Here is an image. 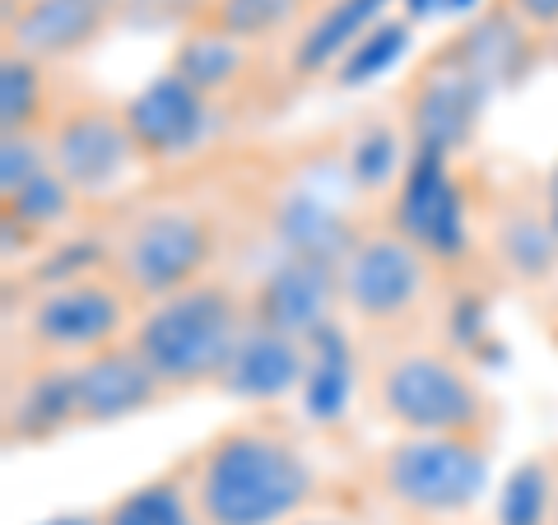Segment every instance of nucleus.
Here are the masks:
<instances>
[{"label": "nucleus", "instance_id": "nucleus-20", "mask_svg": "<svg viewBox=\"0 0 558 525\" xmlns=\"http://www.w3.org/2000/svg\"><path fill=\"white\" fill-rule=\"evenodd\" d=\"M247 70V42L223 33L219 24H205L196 33H186L178 57H172V75H182L191 89H201L205 98H215L223 89H233Z\"/></svg>", "mask_w": 558, "mask_h": 525}, {"label": "nucleus", "instance_id": "nucleus-22", "mask_svg": "<svg viewBox=\"0 0 558 525\" xmlns=\"http://www.w3.org/2000/svg\"><path fill=\"white\" fill-rule=\"evenodd\" d=\"M38 65L43 61L20 57V51H10L0 61V131L5 135H33V126H38L43 102H47Z\"/></svg>", "mask_w": 558, "mask_h": 525}, {"label": "nucleus", "instance_id": "nucleus-32", "mask_svg": "<svg viewBox=\"0 0 558 525\" xmlns=\"http://www.w3.org/2000/svg\"><path fill=\"white\" fill-rule=\"evenodd\" d=\"M400 5H405V20L418 24V20H428V14L447 10V0H400Z\"/></svg>", "mask_w": 558, "mask_h": 525}, {"label": "nucleus", "instance_id": "nucleus-17", "mask_svg": "<svg viewBox=\"0 0 558 525\" xmlns=\"http://www.w3.org/2000/svg\"><path fill=\"white\" fill-rule=\"evenodd\" d=\"M275 237L284 242V256H307V260H330L340 266L354 247V233L336 205L326 196H312V191H289L284 200L275 205Z\"/></svg>", "mask_w": 558, "mask_h": 525}, {"label": "nucleus", "instance_id": "nucleus-24", "mask_svg": "<svg viewBox=\"0 0 558 525\" xmlns=\"http://www.w3.org/2000/svg\"><path fill=\"white\" fill-rule=\"evenodd\" d=\"M70 209H75V191H70V182L57 168H47L20 191V196L5 200V219H14L24 233H47V229H57V223L70 219Z\"/></svg>", "mask_w": 558, "mask_h": 525}, {"label": "nucleus", "instance_id": "nucleus-28", "mask_svg": "<svg viewBox=\"0 0 558 525\" xmlns=\"http://www.w3.org/2000/svg\"><path fill=\"white\" fill-rule=\"evenodd\" d=\"M400 168V135L391 126H363L349 145V178L363 191H381Z\"/></svg>", "mask_w": 558, "mask_h": 525}, {"label": "nucleus", "instance_id": "nucleus-36", "mask_svg": "<svg viewBox=\"0 0 558 525\" xmlns=\"http://www.w3.org/2000/svg\"><path fill=\"white\" fill-rule=\"evenodd\" d=\"M549 205H558V172H554V182H549Z\"/></svg>", "mask_w": 558, "mask_h": 525}, {"label": "nucleus", "instance_id": "nucleus-21", "mask_svg": "<svg viewBox=\"0 0 558 525\" xmlns=\"http://www.w3.org/2000/svg\"><path fill=\"white\" fill-rule=\"evenodd\" d=\"M102 525H201V516L191 502V488H182L178 479H149L121 493L102 512Z\"/></svg>", "mask_w": 558, "mask_h": 525}, {"label": "nucleus", "instance_id": "nucleus-18", "mask_svg": "<svg viewBox=\"0 0 558 525\" xmlns=\"http://www.w3.org/2000/svg\"><path fill=\"white\" fill-rule=\"evenodd\" d=\"M387 5L391 0H330L322 14H312L293 42V75H317L326 65H340L363 33L387 20L381 14Z\"/></svg>", "mask_w": 558, "mask_h": 525}, {"label": "nucleus", "instance_id": "nucleus-37", "mask_svg": "<svg viewBox=\"0 0 558 525\" xmlns=\"http://www.w3.org/2000/svg\"><path fill=\"white\" fill-rule=\"evenodd\" d=\"M549 223H554V233H558V205H549Z\"/></svg>", "mask_w": 558, "mask_h": 525}, {"label": "nucleus", "instance_id": "nucleus-30", "mask_svg": "<svg viewBox=\"0 0 558 525\" xmlns=\"http://www.w3.org/2000/svg\"><path fill=\"white\" fill-rule=\"evenodd\" d=\"M98 260H102L98 242H61L57 252H47V260L33 270V279L43 289H61V284H75V279H89Z\"/></svg>", "mask_w": 558, "mask_h": 525}, {"label": "nucleus", "instance_id": "nucleus-13", "mask_svg": "<svg viewBox=\"0 0 558 525\" xmlns=\"http://www.w3.org/2000/svg\"><path fill=\"white\" fill-rule=\"evenodd\" d=\"M168 387L154 377V367L135 354V344H108L98 354L75 363V400L80 424H117L159 405Z\"/></svg>", "mask_w": 558, "mask_h": 525}, {"label": "nucleus", "instance_id": "nucleus-2", "mask_svg": "<svg viewBox=\"0 0 558 525\" xmlns=\"http://www.w3.org/2000/svg\"><path fill=\"white\" fill-rule=\"evenodd\" d=\"M252 317H242L238 297L223 284H191L159 297L135 321L131 344L154 367L163 387H205L219 381Z\"/></svg>", "mask_w": 558, "mask_h": 525}, {"label": "nucleus", "instance_id": "nucleus-12", "mask_svg": "<svg viewBox=\"0 0 558 525\" xmlns=\"http://www.w3.org/2000/svg\"><path fill=\"white\" fill-rule=\"evenodd\" d=\"M340 303V266L307 256H284L266 270L252 297V317L284 335L312 340L330 326V312Z\"/></svg>", "mask_w": 558, "mask_h": 525}, {"label": "nucleus", "instance_id": "nucleus-29", "mask_svg": "<svg viewBox=\"0 0 558 525\" xmlns=\"http://www.w3.org/2000/svg\"><path fill=\"white\" fill-rule=\"evenodd\" d=\"M47 168H51V154H43V145L33 135H5L0 139V200L20 196Z\"/></svg>", "mask_w": 558, "mask_h": 525}, {"label": "nucleus", "instance_id": "nucleus-1", "mask_svg": "<svg viewBox=\"0 0 558 525\" xmlns=\"http://www.w3.org/2000/svg\"><path fill=\"white\" fill-rule=\"evenodd\" d=\"M186 488L201 525H289L317 493V475L289 437L229 428L205 447Z\"/></svg>", "mask_w": 558, "mask_h": 525}, {"label": "nucleus", "instance_id": "nucleus-19", "mask_svg": "<svg viewBox=\"0 0 558 525\" xmlns=\"http://www.w3.org/2000/svg\"><path fill=\"white\" fill-rule=\"evenodd\" d=\"M354 395V354L340 326L330 321L326 330L307 340V377H303V405L317 424H336Z\"/></svg>", "mask_w": 558, "mask_h": 525}, {"label": "nucleus", "instance_id": "nucleus-31", "mask_svg": "<svg viewBox=\"0 0 558 525\" xmlns=\"http://www.w3.org/2000/svg\"><path fill=\"white\" fill-rule=\"evenodd\" d=\"M512 14L531 28H558V0H508Z\"/></svg>", "mask_w": 558, "mask_h": 525}, {"label": "nucleus", "instance_id": "nucleus-3", "mask_svg": "<svg viewBox=\"0 0 558 525\" xmlns=\"http://www.w3.org/2000/svg\"><path fill=\"white\" fill-rule=\"evenodd\" d=\"M488 451L475 437H405L381 456V488L414 516L470 512L488 488Z\"/></svg>", "mask_w": 558, "mask_h": 525}, {"label": "nucleus", "instance_id": "nucleus-26", "mask_svg": "<svg viewBox=\"0 0 558 525\" xmlns=\"http://www.w3.org/2000/svg\"><path fill=\"white\" fill-rule=\"evenodd\" d=\"M307 0H215L209 24H219L223 33L252 42V38H270L284 24H293L303 14Z\"/></svg>", "mask_w": 558, "mask_h": 525}, {"label": "nucleus", "instance_id": "nucleus-4", "mask_svg": "<svg viewBox=\"0 0 558 525\" xmlns=\"http://www.w3.org/2000/svg\"><path fill=\"white\" fill-rule=\"evenodd\" d=\"M377 400L410 437H475L484 428V391L461 363L442 354H405L381 373Z\"/></svg>", "mask_w": 558, "mask_h": 525}, {"label": "nucleus", "instance_id": "nucleus-27", "mask_svg": "<svg viewBox=\"0 0 558 525\" xmlns=\"http://www.w3.org/2000/svg\"><path fill=\"white\" fill-rule=\"evenodd\" d=\"M498 252L521 279H539V274H549L558 260V233H554V223L512 219L508 229L498 233Z\"/></svg>", "mask_w": 558, "mask_h": 525}, {"label": "nucleus", "instance_id": "nucleus-33", "mask_svg": "<svg viewBox=\"0 0 558 525\" xmlns=\"http://www.w3.org/2000/svg\"><path fill=\"white\" fill-rule=\"evenodd\" d=\"M38 525H102V512L89 516V512H65V516H51V521H38Z\"/></svg>", "mask_w": 558, "mask_h": 525}, {"label": "nucleus", "instance_id": "nucleus-5", "mask_svg": "<svg viewBox=\"0 0 558 525\" xmlns=\"http://www.w3.org/2000/svg\"><path fill=\"white\" fill-rule=\"evenodd\" d=\"M215 256V223L196 209H154L117 247V274L131 293L159 303L168 293L201 284V270Z\"/></svg>", "mask_w": 558, "mask_h": 525}, {"label": "nucleus", "instance_id": "nucleus-10", "mask_svg": "<svg viewBox=\"0 0 558 525\" xmlns=\"http://www.w3.org/2000/svg\"><path fill=\"white\" fill-rule=\"evenodd\" d=\"M121 326H126V293L98 274L43 289L28 312L33 340L51 354H98V349L117 344Z\"/></svg>", "mask_w": 558, "mask_h": 525}, {"label": "nucleus", "instance_id": "nucleus-11", "mask_svg": "<svg viewBox=\"0 0 558 525\" xmlns=\"http://www.w3.org/2000/svg\"><path fill=\"white\" fill-rule=\"evenodd\" d=\"M121 117H126V131L135 139L140 159H182V154H191L209 135L215 108L182 75L163 70L121 108Z\"/></svg>", "mask_w": 558, "mask_h": 525}, {"label": "nucleus", "instance_id": "nucleus-14", "mask_svg": "<svg viewBox=\"0 0 558 525\" xmlns=\"http://www.w3.org/2000/svg\"><path fill=\"white\" fill-rule=\"evenodd\" d=\"M303 377H307V340L284 335V330L252 317L238 349H233L229 367H223L219 387L233 400L260 405V400H279L289 391H303Z\"/></svg>", "mask_w": 558, "mask_h": 525}, {"label": "nucleus", "instance_id": "nucleus-6", "mask_svg": "<svg viewBox=\"0 0 558 525\" xmlns=\"http://www.w3.org/2000/svg\"><path fill=\"white\" fill-rule=\"evenodd\" d=\"M428 289V256L400 233L359 237L340 260V303L368 326L410 317Z\"/></svg>", "mask_w": 558, "mask_h": 525}, {"label": "nucleus", "instance_id": "nucleus-25", "mask_svg": "<svg viewBox=\"0 0 558 525\" xmlns=\"http://www.w3.org/2000/svg\"><path fill=\"white\" fill-rule=\"evenodd\" d=\"M554 502V479L545 461L517 465L498 498V525H545Z\"/></svg>", "mask_w": 558, "mask_h": 525}, {"label": "nucleus", "instance_id": "nucleus-16", "mask_svg": "<svg viewBox=\"0 0 558 525\" xmlns=\"http://www.w3.org/2000/svg\"><path fill=\"white\" fill-rule=\"evenodd\" d=\"M70 424H80L75 400V367H43L20 381L5 410V437L10 442H51Z\"/></svg>", "mask_w": 558, "mask_h": 525}, {"label": "nucleus", "instance_id": "nucleus-9", "mask_svg": "<svg viewBox=\"0 0 558 525\" xmlns=\"http://www.w3.org/2000/svg\"><path fill=\"white\" fill-rule=\"evenodd\" d=\"M51 168L70 182L75 196H108L140 159L135 139L126 131V117L108 108H80L65 112L47 135Z\"/></svg>", "mask_w": 558, "mask_h": 525}, {"label": "nucleus", "instance_id": "nucleus-34", "mask_svg": "<svg viewBox=\"0 0 558 525\" xmlns=\"http://www.w3.org/2000/svg\"><path fill=\"white\" fill-rule=\"evenodd\" d=\"M289 525H340V521H326V516H299V521H289Z\"/></svg>", "mask_w": 558, "mask_h": 525}, {"label": "nucleus", "instance_id": "nucleus-15", "mask_svg": "<svg viewBox=\"0 0 558 525\" xmlns=\"http://www.w3.org/2000/svg\"><path fill=\"white\" fill-rule=\"evenodd\" d=\"M112 14H117V0H28L10 20V42L20 57L65 61V57H80L98 38Z\"/></svg>", "mask_w": 558, "mask_h": 525}, {"label": "nucleus", "instance_id": "nucleus-7", "mask_svg": "<svg viewBox=\"0 0 558 525\" xmlns=\"http://www.w3.org/2000/svg\"><path fill=\"white\" fill-rule=\"evenodd\" d=\"M488 89H494V84L470 65L461 42L438 51V57L424 65V75H418L414 94H410L414 149L457 154L461 145H470V135H475V126H480Z\"/></svg>", "mask_w": 558, "mask_h": 525}, {"label": "nucleus", "instance_id": "nucleus-23", "mask_svg": "<svg viewBox=\"0 0 558 525\" xmlns=\"http://www.w3.org/2000/svg\"><path fill=\"white\" fill-rule=\"evenodd\" d=\"M410 51V20H381L373 24L363 38L354 42V51L336 65L340 89H363V84L381 80L387 70Z\"/></svg>", "mask_w": 558, "mask_h": 525}, {"label": "nucleus", "instance_id": "nucleus-8", "mask_svg": "<svg viewBox=\"0 0 558 525\" xmlns=\"http://www.w3.org/2000/svg\"><path fill=\"white\" fill-rule=\"evenodd\" d=\"M391 229L433 260H457L465 252V196L447 168V154H410L405 172H400Z\"/></svg>", "mask_w": 558, "mask_h": 525}, {"label": "nucleus", "instance_id": "nucleus-35", "mask_svg": "<svg viewBox=\"0 0 558 525\" xmlns=\"http://www.w3.org/2000/svg\"><path fill=\"white\" fill-rule=\"evenodd\" d=\"M447 10H457V14L461 10H475V0H447Z\"/></svg>", "mask_w": 558, "mask_h": 525}]
</instances>
